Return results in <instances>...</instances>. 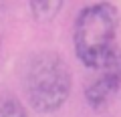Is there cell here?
<instances>
[{
    "instance_id": "obj_1",
    "label": "cell",
    "mask_w": 121,
    "mask_h": 117,
    "mask_svg": "<svg viewBox=\"0 0 121 117\" xmlns=\"http://www.w3.org/2000/svg\"><path fill=\"white\" fill-rule=\"evenodd\" d=\"M22 89L36 113H55L69 101L73 75L67 61L55 51H40L28 59L22 75Z\"/></svg>"
},
{
    "instance_id": "obj_2",
    "label": "cell",
    "mask_w": 121,
    "mask_h": 117,
    "mask_svg": "<svg viewBox=\"0 0 121 117\" xmlns=\"http://www.w3.org/2000/svg\"><path fill=\"white\" fill-rule=\"evenodd\" d=\"M119 10L109 2L89 4L79 10L73 24V47L77 59L91 71H97L117 48Z\"/></svg>"
},
{
    "instance_id": "obj_3",
    "label": "cell",
    "mask_w": 121,
    "mask_h": 117,
    "mask_svg": "<svg viewBox=\"0 0 121 117\" xmlns=\"http://www.w3.org/2000/svg\"><path fill=\"white\" fill-rule=\"evenodd\" d=\"M119 91H121V48L117 47L107 56V61L95 71V77L85 87V101L93 111H105Z\"/></svg>"
},
{
    "instance_id": "obj_4",
    "label": "cell",
    "mask_w": 121,
    "mask_h": 117,
    "mask_svg": "<svg viewBox=\"0 0 121 117\" xmlns=\"http://www.w3.org/2000/svg\"><path fill=\"white\" fill-rule=\"evenodd\" d=\"M30 14L36 22H52V18L59 14V10L63 8L60 0H36V2H28Z\"/></svg>"
},
{
    "instance_id": "obj_5",
    "label": "cell",
    "mask_w": 121,
    "mask_h": 117,
    "mask_svg": "<svg viewBox=\"0 0 121 117\" xmlns=\"http://www.w3.org/2000/svg\"><path fill=\"white\" fill-rule=\"evenodd\" d=\"M0 117H30L26 107L14 97H2L0 99Z\"/></svg>"
},
{
    "instance_id": "obj_6",
    "label": "cell",
    "mask_w": 121,
    "mask_h": 117,
    "mask_svg": "<svg viewBox=\"0 0 121 117\" xmlns=\"http://www.w3.org/2000/svg\"><path fill=\"white\" fill-rule=\"evenodd\" d=\"M0 43H2V26H0Z\"/></svg>"
}]
</instances>
